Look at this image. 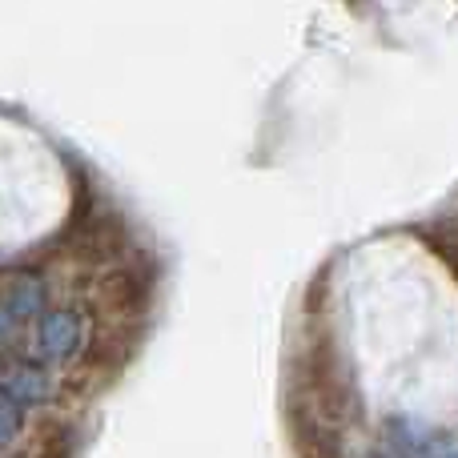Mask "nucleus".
Here are the masks:
<instances>
[{"label": "nucleus", "instance_id": "1", "mask_svg": "<svg viewBox=\"0 0 458 458\" xmlns=\"http://www.w3.org/2000/svg\"><path fill=\"white\" fill-rule=\"evenodd\" d=\"M85 346V322L72 310H40L37 322V358L48 366H61L81 354Z\"/></svg>", "mask_w": 458, "mask_h": 458}]
</instances>
